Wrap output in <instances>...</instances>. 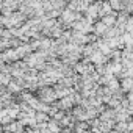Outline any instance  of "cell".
<instances>
[{"label":"cell","mask_w":133,"mask_h":133,"mask_svg":"<svg viewBox=\"0 0 133 133\" xmlns=\"http://www.w3.org/2000/svg\"><path fill=\"white\" fill-rule=\"evenodd\" d=\"M107 28H108V25H107L105 22H99V24H96L94 31H96L97 35H105V33H107Z\"/></svg>","instance_id":"2"},{"label":"cell","mask_w":133,"mask_h":133,"mask_svg":"<svg viewBox=\"0 0 133 133\" xmlns=\"http://www.w3.org/2000/svg\"><path fill=\"white\" fill-rule=\"evenodd\" d=\"M10 91H11V92H19L21 88H19L17 83H13V82H11V83H10Z\"/></svg>","instance_id":"4"},{"label":"cell","mask_w":133,"mask_h":133,"mask_svg":"<svg viewBox=\"0 0 133 133\" xmlns=\"http://www.w3.org/2000/svg\"><path fill=\"white\" fill-rule=\"evenodd\" d=\"M75 19H77V16H75L72 11H66V13H63V16H61V21L66 22V24H69V22H72V21H75Z\"/></svg>","instance_id":"1"},{"label":"cell","mask_w":133,"mask_h":133,"mask_svg":"<svg viewBox=\"0 0 133 133\" xmlns=\"http://www.w3.org/2000/svg\"><path fill=\"white\" fill-rule=\"evenodd\" d=\"M102 22H105L108 27L113 25V24H116V22H117V21H116V14H108V16L102 17Z\"/></svg>","instance_id":"3"},{"label":"cell","mask_w":133,"mask_h":133,"mask_svg":"<svg viewBox=\"0 0 133 133\" xmlns=\"http://www.w3.org/2000/svg\"><path fill=\"white\" fill-rule=\"evenodd\" d=\"M127 100H130V103H131V107H133V91H131V92H128Z\"/></svg>","instance_id":"6"},{"label":"cell","mask_w":133,"mask_h":133,"mask_svg":"<svg viewBox=\"0 0 133 133\" xmlns=\"http://www.w3.org/2000/svg\"><path fill=\"white\" fill-rule=\"evenodd\" d=\"M110 5H111L114 10H119V8L122 6V3L119 2V0H110Z\"/></svg>","instance_id":"5"}]
</instances>
